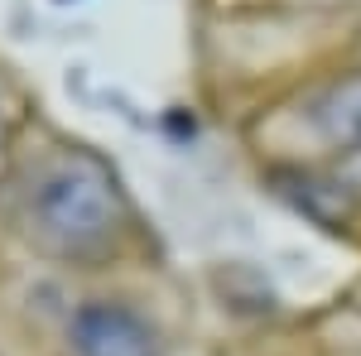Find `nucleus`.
<instances>
[{
  "instance_id": "f257e3e1",
  "label": "nucleus",
  "mask_w": 361,
  "mask_h": 356,
  "mask_svg": "<svg viewBox=\"0 0 361 356\" xmlns=\"http://www.w3.org/2000/svg\"><path fill=\"white\" fill-rule=\"evenodd\" d=\"M15 231L54 260L106 265L135 241V207L97 149L58 145L15 183Z\"/></svg>"
},
{
  "instance_id": "f03ea898",
  "label": "nucleus",
  "mask_w": 361,
  "mask_h": 356,
  "mask_svg": "<svg viewBox=\"0 0 361 356\" xmlns=\"http://www.w3.org/2000/svg\"><path fill=\"white\" fill-rule=\"evenodd\" d=\"M279 121L289 140L270 164H342L361 154V63L299 87L279 106Z\"/></svg>"
},
{
  "instance_id": "7ed1b4c3",
  "label": "nucleus",
  "mask_w": 361,
  "mask_h": 356,
  "mask_svg": "<svg viewBox=\"0 0 361 356\" xmlns=\"http://www.w3.org/2000/svg\"><path fill=\"white\" fill-rule=\"evenodd\" d=\"M63 332L73 356H164V337L154 318L121 294L78 299Z\"/></svg>"
},
{
  "instance_id": "20e7f679",
  "label": "nucleus",
  "mask_w": 361,
  "mask_h": 356,
  "mask_svg": "<svg viewBox=\"0 0 361 356\" xmlns=\"http://www.w3.org/2000/svg\"><path fill=\"white\" fill-rule=\"evenodd\" d=\"M265 183L294 212H304L313 226H323L333 236H347L361 221V197L328 164H265Z\"/></svg>"
},
{
  "instance_id": "39448f33",
  "label": "nucleus",
  "mask_w": 361,
  "mask_h": 356,
  "mask_svg": "<svg viewBox=\"0 0 361 356\" xmlns=\"http://www.w3.org/2000/svg\"><path fill=\"white\" fill-rule=\"evenodd\" d=\"M20 121H25V111H20V97H15L10 78L0 73V168H5V159H10V145H15V130H20Z\"/></svg>"
},
{
  "instance_id": "423d86ee",
  "label": "nucleus",
  "mask_w": 361,
  "mask_h": 356,
  "mask_svg": "<svg viewBox=\"0 0 361 356\" xmlns=\"http://www.w3.org/2000/svg\"><path fill=\"white\" fill-rule=\"evenodd\" d=\"M352 308H357V313H361V289H357V294H352Z\"/></svg>"
}]
</instances>
